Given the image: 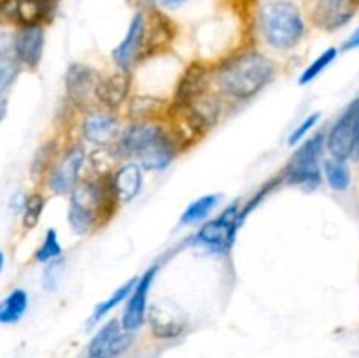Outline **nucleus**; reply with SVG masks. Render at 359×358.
I'll use <instances>...</instances> for the list:
<instances>
[{
    "label": "nucleus",
    "instance_id": "b1692460",
    "mask_svg": "<svg viewBox=\"0 0 359 358\" xmlns=\"http://www.w3.org/2000/svg\"><path fill=\"white\" fill-rule=\"evenodd\" d=\"M28 309V293L21 288L11 291L2 302H0V323L11 325L23 318Z\"/></svg>",
    "mask_w": 359,
    "mask_h": 358
},
{
    "label": "nucleus",
    "instance_id": "0eeeda50",
    "mask_svg": "<svg viewBox=\"0 0 359 358\" xmlns=\"http://www.w3.org/2000/svg\"><path fill=\"white\" fill-rule=\"evenodd\" d=\"M326 151L337 160L359 158V97L344 109L326 133Z\"/></svg>",
    "mask_w": 359,
    "mask_h": 358
},
{
    "label": "nucleus",
    "instance_id": "393cba45",
    "mask_svg": "<svg viewBox=\"0 0 359 358\" xmlns=\"http://www.w3.org/2000/svg\"><path fill=\"white\" fill-rule=\"evenodd\" d=\"M221 197L217 193H209V195H203L200 199H196L195 202L189 204L186 207V211L181 216V225H196L200 221L205 220L210 213L217 207Z\"/></svg>",
    "mask_w": 359,
    "mask_h": 358
},
{
    "label": "nucleus",
    "instance_id": "423d86ee",
    "mask_svg": "<svg viewBox=\"0 0 359 358\" xmlns=\"http://www.w3.org/2000/svg\"><path fill=\"white\" fill-rule=\"evenodd\" d=\"M326 150V133L319 132L309 137L287 161L280 174L284 183L304 190H316L323 181L321 158Z\"/></svg>",
    "mask_w": 359,
    "mask_h": 358
},
{
    "label": "nucleus",
    "instance_id": "4be33fe9",
    "mask_svg": "<svg viewBox=\"0 0 359 358\" xmlns=\"http://www.w3.org/2000/svg\"><path fill=\"white\" fill-rule=\"evenodd\" d=\"M168 105L170 104L153 97H133L128 104V118L132 123L160 121L167 116Z\"/></svg>",
    "mask_w": 359,
    "mask_h": 358
},
{
    "label": "nucleus",
    "instance_id": "dca6fc26",
    "mask_svg": "<svg viewBox=\"0 0 359 358\" xmlns=\"http://www.w3.org/2000/svg\"><path fill=\"white\" fill-rule=\"evenodd\" d=\"M83 135L95 146H111L116 144L121 133V123L112 111L107 109H91L83 119Z\"/></svg>",
    "mask_w": 359,
    "mask_h": 358
},
{
    "label": "nucleus",
    "instance_id": "6e6552de",
    "mask_svg": "<svg viewBox=\"0 0 359 358\" xmlns=\"http://www.w3.org/2000/svg\"><path fill=\"white\" fill-rule=\"evenodd\" d=\"M102 76L90 65L72 63L65 74V91L70 104L79 111H91L97 102V88Z\"/></svg>",
    "mask_w": 359,
    "mask_h": 358
},
{
    "label": "nucleus",
    "instance_id": "e433bc0d",
    "mask_svg": "<svg viewBox=\"0 0 359 358\" xmlns=\"http://www.w3.org/2000/svg\"><path fill=\"white\" fill-rule=\"evenodd\" d=\"M2 267H4V253L0 251V270H2Z\"/></svg>",
    "mask_w": 359,
    "mask_h": 358
},
{
    "label": "nucleus",
    "instance_id": "f257e3e1",
    "mask_svg": "<svg viewBox=\"0 0 359 358\" xmlns=\"http://www.w3.org/2000/svg\"><path fill=\"white\" fill-rule=\"evenodd\" d=\"M119 206L121 200L112 181V172H102L81 181L70 193L67 220L74 234L84 237L105 227L116 216Z\"/></svg>",
    "mask_w": 359,
    "mask_h": 358
},
{
    "label": "nucleus",
    "instance_id": "f704fd0d",
    "mask_svg": "<svg viewBox=\"0 0 359 358\" xmlns=\"http://www.w3.org/2000/svg\"><path fill=\"white\" fill-rule=\"evenodd\" d=\"M356 48H359V28L353 35H351L349 41L344 44V49H346V51H349V49H356Z\"/></svg>",
    "mask_w": 359,
    "mask_h": 358
},
{
    "label": "nucleus",
    "instance_id": "473e14b6",
    "mask_svg": "<svg viewBox=\"0 0 359 358\" xmlns=\"http://www.w3.org/2000/svg\"><path fill=\"white\" fill-rule=\"evenodd\" d=\"M128 6H132L133 9H137L139 13H149V11L154 9V4L158 0H126Z\"/></svg>",
    "mask_w": 359,
    "mask_h": 358
},
{
    "label": "nucleus",
    "instance_id": "2eb2a0df",
    "mask_svg": "<svg viewBox=\"0 0 359 358\" xmlns=\"http://www.w3.org/2000/svg\"><path fill=\"white\" fill-rule=\"evenodd\" d=\"M149 16H146V41H144L142 62L147 58H153L156 55H163L170 49L172 42L175 41L177 28L175 23L168 16H165L160 11H149Z\"/></svg>",
    "mask_w": 359,
    "mask_h": 358
},
{
    "label": "nucleus",
    "instance_id": "7ed1b4c3",
    "mask_svg": "<svg viewBox=\"0 0 359 358\" xmlns=\"http://www.w3.org/2000/svg\"><path fill=\"white\" fill-rule=\"evenodd\" d=\"M112 153L133 158L144 171H163L181 153L170 130L161 121L130 123L121 130Z\"/></svg>",
    "mask_w": 359,
    "mask_h": 358
},
{
    "label": "nucleus",
    "instance_id": "ddd939ff",
    "mask_svg": "<svg viewBox=\"0 0 359 358\" xmlns=\"http://www.w3.org/2000/svg\"><path fill=\"white\" fill-rule=\"evenodd\" d=\"M133 343V333L123 329L121 321L111 319L93 336L88 346V358H118Z\"/></svg>",
    "mask_w": 359,
    "mask_h": 358
},
{
    "label": "nucleus",
    "instance_id": "cd10ccee",
    "mask_svg": "<svg viewBox=\"0 0 359 358\" xmlns=\"http://www.w3.org/2000/svg\"><path fill=\"white\" fill-rule=\"evenodd\" d=\"M337 55H339V49H337V48H328L326 51H323L321 55H319L318 58H316L314 62H312L311 65H309L307 69L302 72L298 83H300V84L312 83V81H314L316 77H318L319 74L323 72V70H326L330 65H332L333 62H335Z\"/></svg>",
    "mask_w": 359,
    "mask_h": 358
},
{
    "label": "nucleus",
    "instance_id": "72a5a7b5",
    "mask_svg": "<svg viewBox=\"0 0 359 358\" xmlns=\"http://www.w3.org/2000/svg\"><path fill=\"white\" fill-rule=\"evenodd\" d=\"M158 2H160V6L163 9H179V7L184 6L189 0H158Z\"/></svg>",
    "mask_w": 359,
    "mask_h": 358
},
{
    "label": "nucleus",
    "instance_id": "c85d7f7f",
    "mask_svg": "<svg viewBox=\"0 0 359 358\" xmlns=\"http://www.w3.org/2000/svg\"><path fill=\"white\" fill-rule=\"evenodd\" d=\"M60 256H62V244L58 241V234H56V230L49 228L46 232V237L42 241V244L35 251V260L41 263H49L53 260L60 258Z\"/></svg>",
    "mask_w": 359,
    "mask_h": 358
},
{
    "label": "nucleus",
    "instance_id": "7c9ffc66",
    "mask_svg": "<svg viewBox=\"0 0 359 358\" xmlns=\"http://www.w3.org/2000/svg\"><path fill=\"white\" fill-rule=\"evenodd\" d=\"M319 118H321V114H319V112H312L311 116H307V118H305L304 121H302L300 125L294 128V132L291 133L290 139H287V144H290V146H294V144H298L300 140H304L305 137L311 133V130L318 125Z\"/></svg>",
    "mask_w": 359,
    "mask_h": 358
},
{
    "label": "nucleus",
    "instance_id": "aec40b11",
    "mask_svg": "<svg viewBox=\"0 0 359 358\" xmlns=\"http://www.w3.org/2000/svg\"><path fill=\"white\" fill-rule=\"evenodd\" d=\"M14 48L21 65L28 69H37L44 51V28L23 27L14 35Z\"/></svg>",
    "mask_w": 359,
    "mask_h": 358
},
{
    "label": "nucleus",
    "instance_id": "a878e982",
    "mask_svg": "<svg viewBox=\"0 0 359 358\" xmlns=\"http://www.w3.org/2000/svg\"><path fill=\"white\" fill-rule=\"evenodd\" d=\"M323 174H325V179L330 185V188L335 190V192H346L351 186V171L344 160H337V158L325 160Z\"/></svg>",
    "mask_w": 359,
    "mask_h": 358
},
{
    "label": "nucleus",
    "instance_id": "1a4fd4ad",
    "mask_svg": "<svg viewBox=\"0 0 359 358\" xmlns=\"http://www.w3.org/2000/svg\"><path fill=\"white\" fill-rule=\"evenodd\" d=\"M84 161H86V150L83 144H74L69 150L63 151L60 160L55 161L49 168V190L56 195H70L81 183Z\"/></svg>",
    "mask_w": 359,
    "mask_h": 358
},
{
    "label": "nucleus",
    "instance_id": "20e7f679",
    "mask_svg": "<svg viewBox=\"0 0 359 358\" xmlns=\"http://www.w3.org/2000/svg\"><path fill=\"white\" fill-rule=\"evenodd\" d=\"M259 27L266 44L277 51L297 48L305 37V21L300 9L287 0H272L262 7Z\"/></svg>",
    "mask_w": 359,
    "mask_h": 358
},
{
    "label": "nucleus",
    "instance_id": "f3484780",
    "mask_svg": "<svg viewBox=\"0 0 359 358\" xmlns=\"http://www.w3.org/2000/svg\"><path fill=\"white\" fill-rule=\"evenodd\" d=\"M358 7L359 0H316L312 23L323 30H337L353 20Z\"/></svg>",
    "mask_w": 359,
    "mask_h": 358
},
{
    "label": "nucleus",
    "instance_id": "412c9836",
    "mask_svg": "<svg viewBox=\"0 0 359 358\" xmlns=\"http://www.w3.org/2000/svg\"><path fill=\"white\" fill-rule=\"evenodd\" d=\"M142 171L144 168L137 161H126L112 172V181H114L121 204L132 202L140 193L144 183Z\"/></svg>",
    "mask_w": 359,
    "mask_h": 358
},
{
    "label": "nucleus",
    "instance_id": "c756f323",
    "mask_svg": "<svg viewBox=\"0 0 359 358\" xmlns=\"http://www.w3.org/2000/svg\"><path fill=\"white\" fill-rule=\"evenodd\" d=\"M46 200L41 193H32L30 197L25 202V211H23V227L27 230L34 228L35 225L41 220V214L44 211Z\"/></svg>",
    "mask_w": 359,
    "mask_h": 358
},
{
    "label": "nucleus",
    "instance_id": "f8f14e48",
    "mask_svg": "<svg viewBox=\"0 0 359 358\" xmlns=\"http://www.w3.org/2000/svg\"><path fill=\"white\" fill-rule=\"evenodd\" d=\"M212 83V67L203 62H193L184 69L175 84L172 104H193L205 97Z\"/></svg>",
    "mask_w": 359,
    "mask_h": 358
},
{
    "label": "nucleus",
    "instance_id": "bb28decb",
    "mask_svg": "<svg viewBox=\"0 0 359 358\" xmlns=\"http://www.w3.org/2000/svg\"><path fill=\"white\" fill-rule=\"evenodd\" d=\"M137 279H139V277H132V279L126 281L125 284H121V286H119L118 290H116L114 293L111 295V297L105 298V300L100 302V304H97V307H95L93 314H91V318H90V325L100 321V319L104 318L105 314H109L112 309L118 307L119 304H123V302H125L126 298L130 297V293H132L133 286H135V283H137Z\"/></svg>",
    "mask_w": 359,
    "mask_h": 358
},
{
    "label": "nucleus",
    "instance_id": "39448f33",
    "mask_svg": "<svg viewBox=\"0 0 359 358\" xmlns=\"http://www.w3.org/2000/svg\"><path fill=\"white\" fill-rule=\"evenodd\" d=\"M248 213L241 202H233L212 220L205 221L191 237V244L205 248L214 255H226L233 249L237 234Z\"/></svg>",
    "mask_w": 359,
    "mask_h": 358
},
{
    "label": "nucleus",
    "instance_id": "9b49d317",
    "mask_svg": "<svg viewBox=\"0 0 359 358\" xmlns=\"http://www.w3.org/2000/svg\"><path fill=\"white\" fill-rule=\"evenodd\" d=\"M158 269L160 265L154 263L153 267L146 270L142 276L137 279L135 286H133L132 293L126 298L125 311H123L121 316V325L126 332H137L140 326L144 325L147 318V298H149L151 286L154 283V277H156Z\"/></svg>",
    "mask_w": 359,
    "mask_h": 358
},
{
    "label": "nucleus",
    "instance_id": "2f4dec72",
    "mask_svg": "<svg viewBox=\"0 0 359 358\" xmlns=\"http://www.w3.org/2000/svg\"><path fill=\"white\" fill-rule=\"evenodd\" d=\"M62 270H63V260L62 258H56V260H53V262L48 263V267H46V272H44V286L48 288V290L56 288V284H58V281H60V276H62Z\"/></svg>",
    "mask_w": 359,
    "mask_h": 358
},
{
    "label": "nucleus",
    "instance_id": "9d476101",
    "mask_svg": "<svg viewBox=\"0 0 359 358\" xmlns=\"http://www.w3.org/2000/svg\"><path fill=\"white\" fill-rule=\"evenodd\" d=\"M56 0H0V16L23 27H42L55 13Z\"/></svg>",
    "mask_w": 359,
    "mask_h": 358
},
{
    "label": "nucleus",
    "instance_id": "c9c22d12",
    "mask_svg": "<svg viewBox=\"0 0 359 358\" xmlns=\"http://www.w3.org/2000/svg\"><path fill=\"white\" fill-rule=\"evenodd\" d=\"M6 112H7V97L6 93H4L2 88H0V123H2Z\"/></svg>",
    "mask_w": 359,
    "mask_h": 358
},
{
    "label": "nucleus",
    "instance_id": "a211bd4d",
    "mask_svg": "<svg viewBox=\"0 0 359 358\" xmlns=\"http://www.w3.org/2000/svg\"><path fill=\"white\" fill-rule=\"evenodd\" d=\"M132 93V76L128 70H118L102 77L97 88V102L107 111H118L126 104Z\"/></svg>",
    "mask_w": 359,
    "mask_h": 358
},
{
    "label": "nucleus",
    "instance_id": "6ab92c4d",
    "mask_svg": "<svg viewBox=\"0 0 359 358\" xmlns=\"http://www.w3.org/2000/svg\"><path fill=\"white\" fill-rule=\"evenodd\" d=\"M149 323L154 336L161 339H172L184 332L186 318L181 309L170 302H158L149 309Z\"/></svg>",
    "mask_w": 359,
    "mask_h": 358
},
{
    "label": "nucleus",
    "instance_id": "f03ea898",
    "mask_svg": "<svg viewBox=\"0 0 359 358\" xmlns=\"http://www.w3.org/2000/svg\"><path fill=\"white\" fill-rule=\"evenodd\" d=\"M277 65L270 56L245 49L233 53L212 67V83L224 97L248 100L273 81Z\"/></svg>",
    "mask_w": 359,
    "mask_h": 358
},
{
    "label": "nucleus",
    "instance_id": "5701e85b",
    "mask_svg": "<svg viewBox=\"0 0 359 358\" xmlns=\"http://www.w3.org/2000/svg\"><path fill=\"white\" fill-rule=\"evenodd\" d=\"M21 70V62L14 48V35L0 34V88L14 83Z\"/></svg>",
    "mask_w": 359,
    "mask_h": 358
},
{
    "label": "nucleus",
    "instance_id": "4468645a",
    "mask_svg": "<svg viewBox=\"0 0 359 358\" xmlns=\"http://www.w3.org/2000/svg\"><path fill=\"white\" fill-rule=\"evenodd\" d=\"M144 41H146V13H137L130 23L123 41L112 49V60L119 70H128L142 62Z\"/></svg>",
    "mask_w": 359,
    "mask_h": 358
}]
</instances>
